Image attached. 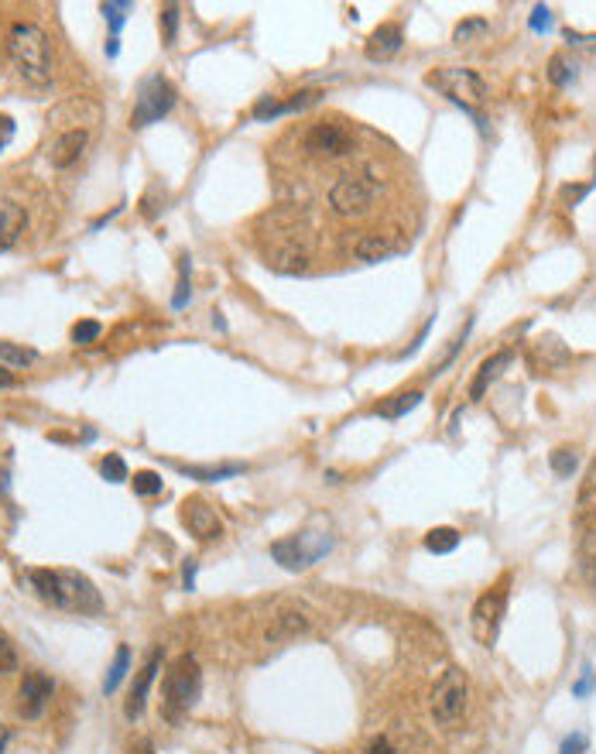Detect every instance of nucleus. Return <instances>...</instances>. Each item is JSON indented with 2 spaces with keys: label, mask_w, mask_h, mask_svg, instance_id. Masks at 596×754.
<instances>
[{
  "label": "nucleus",
  "mask_w": 596,
  "mask_h": 754,
  "mask_svg": "<svg viewBox=\"0 0 596 754\" xmlns=\"http://www.w3.org/2000/svg\"><path fill=\"white\" fill-rule=\"evenodd\" d=\"M120 55V38H107V59H117Z\"/></svg>",
  "instance_id": "49530a36"
},
{
  "label": "nucleus",
  "mask_w": 596,
  "mask_h": 754,
  "mask_svg": "<svg viewBox=\"0 0 596 754\" xmlns=\"http://www.w3.org/2000/svg\"><path fill=\"white\" fill-rule=\"evenodd\" d=\"M528 28L535 31V35H545V31H552V7L538 4L535 11H531V18H528Z\"/></svg>",
  "instance_id": "f704fd0d"
},
{
  "label": "nucleus",
  "mask_w": 596,
  "mask_h": 754,
  "mask_svg": "<svg viewBox=\"0 0 596 754\" xmlns=\"http://www.w3.org/2000/svg\"><path fill=\"white\" fill-rule=\"evenodd\" d=\"M182 525L189 528V535H196L199 542H213L223 535V521L216 515V508L206 497H185L182 501Z\"/></svg>",
  "instance_id": "9d476101"
},
{
  "label": "nucleus",
  "mask_w": 596,
  "mask_h": 754,
  "mask_svg": "<svg viewBox=\"0 0 596 754\" xmlns=\"http://www.w3.org/2000/svg\"><path fill=\"white\" fill-rule=\"evenodd\" d=\"M470 330H473V319H466V323H463V330H459V333L453 336V343H449L446 357H442V360H439V364H432V377L446 374V367H449V364H453V360L459 357V350H463V343H466V336H470Z\"/></svg>",
  "instance_id": "cd10ccee"
},
{
  "label": "nucleus",
  "mask_w": 596,
  "mask_h": 754,
  "mask_svg": "<svg viewBox=\"0 0 596 754\" xmlns=\"http://www.w3.org/2000/svg\"><path fill=\"white\" fill-rule=\"evenodd\" d=\"M504 611H507V580L501 583V587L480 593L477 604H473L470 631L483 648L497 645V635H501V624H504Z\"/></svg>",
  "instance_id": "6e6552de"
},
{
  "label": "nucleus",
  "mask_w": 596,
  "mask_h": 754,
  "mask_svg": "<svg viewBox=\"0 0 596 754\" xmlns=\"http://www.w3.org/2000/svg\"><path fill=\"white\" fill-rule=\"evenodd\" d=\"M302 144L309 155H329V158H343L353 151V138L336 124H316L309 134H305Z\"/></svg>",
  "instance_id": "f8f14e48"
},
{
  "label": "nucleus",
  "mask_w": 596,
  "mask_h": 754,
  "mask_svg": "<svg viewBox=\"0 0 596 754\" xmlns=\"http://www.w3.org/2000/svg\"><path fill=\"white\" fill-rule=\"evenodd\" d=\"M127 754H155V744H151L148 737H138V741L127 748Z\"/></svg>",
  "instance_id": "79ce46f5"
},
{
  "label": "nucleus",
  "mask_w": 596,
  "mask_h": 754,
  "mask_svg": "<svg viewBox=\"0 0 596 754\" xmlns=\"http://www.w3.org/2000/svg\"><path fill=\"white\" fill-rule=\"evenodd\" d=\"M487 31H490L487 21H483V18H470V21H463V24H459V28L453 31V38H456L459 45H463V42H473V38H483Z\"/></svg>",
  "instance_id": "2f4dec72"
},
{
  "label": "nucleus",
  "mask_w": 596,
  "mask_h": 754,
  "mask_svg": "<svg viewBox=\"0 0 596 754\" xmlns=\"http://www.w3.org/2000/svg\"><path fill=\"white\" fill-rule=\"evenodd\" d=\"M562 38H566L569 48H583V52L596 55V35H579V31H566Z\"/></svg>",
  "instance_id": "4c0bfd02"
},
{
  "label": "nucleus",
  "mask_w": 596,
  "mask_h": 754,
  "mask_svg": "<svg viewBox=\"0 0 596 754\" xmlns=\"http://www.w3.org/2000/svg\"><path fill=\"white\" fill-rule=\"evenodd\" d=\"M549 467H552V473L555 477H562V480H569L576 473V467H579V456H576V449H555V453L549 456Z\"/></svg>",
  "instance_id": "bb28decb"
},
{
  "label": "nucleus",
  "mask_w": 596,
  "mask_h": 754,
  "mask_svg": "<svg viewBox=\"0 0 596 754\" xmlns=\"http://www.w3.org/2000/svg\"><path fill=\"white\" fill-rule=\"evenodd\" d=\"M0 360H4V364H11V367H28V364H35V360H38V350L21 347V343L0 340Z\"/></svg>",
  "instance_id": "a878e982"
},
{
  "label": "nucleus",
  "mask_w": 596,
  "mask_h": 754,
  "mask_svg": "<svg viewBox=\"0 0 596 754\" xmlns=\"http://www.w3.org/2000/svg\"><path fill=\"white\" fill-rule=\"evenodd\" d=\"M55 696V683L45 672H24L21 689H18V713L24 720H38L48 710Z\"/></svg>",
  "instance_id": "9b49d317"
},
{
  "label": "nucleus",
  "mask_w": 596,
  "mask_h": 754,
  "mask_svg": "<svg viewBox=\"0 0 596 754\" xmlns=\"http://www.w3.org/2000/svg\"><path fill=\"white\" fill-rule=\"evenodd\" d=\"M7 52H11V62L18 69V76L35 90H45L52 83V45H48V35L38 24L31 21H18L7 31Z\"/></svg>",
  "instance_id": "f03ea898"
},
{
  "label": "nucleus",
  "mask_w": 596,
  "mask_h": 754,
  "mask_svg": "<svg viewBox=\"0 0 596 754\" xmlns=\"http://www.w3.org/2000/svg\"><path fill=\"white\" fill-rule=\"evenodd\" d=\"M86 144H90V131H86V127H69L66 134H59V138L52 141V151H48V162H52L55 168L76 165L79 158H83Z\"/></svg>",
  "instance_id": "2eb2a0df"
},
{
  "label": "nucleus",
  "mask_w": 596,
  "mask_h": 754,
  "mask_svg": "<svg viewBox=\"0 0 596 754\" xmlns=\"http://www.w3.org/2000/svg\"><path fill=\"white\" fill-rule=\"evenodd\" d=\"M100 473H103V480H107V484H124V480H131V477H127V463H124V456H120V453H107V456H103Z\"/></svg>",
  "instance_id": "c85d7f7f"
},
{
  "label": "nucleus",
  "mask_w": 596,
  "mask_h": 754,
  "mask_svg": "<svg viewBox=\"0 0 596 754\" xmlns=\"http://www.w3.org/2000/svg\"><path fill=\"white\" fill-rule=\"evenodd\" d=\"M456 545H459V532H456V528H449V525L432 528V532L425 535V549L436 552V556H449Z\"/></svg>",
  "instance_id": "b1692460"
},
{
  "label": "nucleus",
  "mask_w": 596,
  "mask_h": 754,
  "mask_svg": "<svg viewBox=\"0 0 596 754\" xmlns=\"http://www.w3.org/2000/svg\"><path fill=\"white\" fill-rule=\"evenodd\" d=\"M593 686H596V672H593V665H583V672H579V679L573 683V696H576V700H586V696L593 693Z\"/></svg>",
  "instance_id": "c9c22d12"
},
{
  "label": "nucleus",
  "mask_w": 596,
  "mask_h": 754,
  "mask_svg": "<svg viewBox=\"0 0 596 754\" xmlns=\"http://www.w3.org/2000/svg\"><path fill=\"white\" fill-rule=\"evenodd\" d=\"M367 754H398V751L391 748V741H388V737H377V741L367 748Z\"/></svg>",
  "instance_id": "37998d69"
},
{
  "label": "nucleus",
  "mask_w": 596,
  "mask_h": 754,
  "mask_svg": "<svg viewBox=\"0 0 596 754\" xmlns=\"http://www.w3.org/2000/svg\"><path fill=\"white\" fill-rule=\"evenodd\" d=\"M189 295H192V285H189V254H182V258H179V288H175L172 306L175 309H185V306H189Z\"/></svg>",
  "instance_id": "7c9ffc66"
},
{
  "label": "nucleus",
  "mask_w": 596,
  "mask_h": 754,
  "mask_svg": "<svg viewBox=\"0 0 596 754\" xmlns=\"http://www.w3.org/2000/svg\"><path fill=\"white\" fill-rule=\"evenodd\" d=\"M579 79V66H576V59H569L566 52H555L552 59H549V83L552 86H573Z\"/></svg>",
  "instance_id": "412c9836"
},
{
  "label": "nucleus",
  "mask_w": 596,
  "mask_h": 754,
  "mask_svg": "<svg viewBox=\"0 0 596 754\" xmlns=\"http://www.w3.org/2000/svg\"><path fill=\"white\" fill-rule=\"evenodd\" d=\"M511 360H514V350H497L494 357H487V360H483V364H480V371H477V377H473V384H470V398H473V401H480L483 395H487V388L497 381V377H501V371H504L507 364H511Z\"/></svg>",
  "instance_id": "f3484780"
},
{
  "label": "nucleus",
  "mask_w": 596,
  "mask_h": 754,
  "mask_svg": "<svg viewBox=\"0 0 596 754\" xmlns=\"http://www.w3.org/2000/svg\"><path fill=\"white\" fill-rule=\"evenodd\" d=\"M586 744H590V741H586V734H573V737H566V741H562V751L559 754H583Z\"/></svg>",
  "instance_id": "58836bf2"
},
{
  "label": "nucleus",
  "mask_w": 596,
  "mask_h": 754,
  "mask_svg": "<svg viewBox=\"0 0 596 754\" xmlns=\"http://www.w3.org/2000/svg\"><path fill=\"white\" fill-rule=\"evenodd\" d=\"M319 100H322V90H302V93H292L288 100H278V96H261V100L254 103V120H275V117L295 114V110L316 107Z\"/></svg>",
  "instance_id": "ddd939ff"
},
{
  "label": "nucleus",
  "mask_w": 596,
  "mask_h": 754,
  "mask_svg": "<svg viewBox=\"0 0 596 754\" xmlns=\"http://www.w3.org/2000/svg\"><path fill=\"white\" fill-rule=\"evenodd\" d=\"M466 707H470V679L463 669H446V676L432 689V720L439 727H456Z\"/></svg>",
  "instance_id": "423d86ee"
},
{
  "label": "nucleus",
  "mask_w": 596,
  "mask_h": 754,
  "mask_svg": "<svg viewBox=\"0 0 596 754\" xmlns=\"http://www.w3.org/2000/svg\"><path fill=\"white\" fill-rule=\"evenodd\" d=\"M182 583H185V590H196V563H185V569H182Z\"/></svg>",
  "instance_id": "c03bdc74"
},
{
  "label": "nucleus",
  "mask_w": 596,
  "mask_h": 754,
  "mask_svg": "<svg viewBox=\"0 0 596 754\" xmlns=\"http://www.w3.org/2000/svg\"><path fill=\"white\" fill-rule=\"evenodd\" d=\"M134 494L138 497H155V494H161V477L155 470H138L134 473Z\"/></svg>",
  "instance_id": "c756f323"
},
{
  "label": "nucleus",
  "mask_w": 596,
  "mask_h": 754,
  "mask_svg": "<svg viewBox=\"0 0 596 754\" xmlns=\"http://www.w3.org/2000/svg\"><path fill=\"white\" fill-rule=\"evenodd\" d=\"M175 107V86L168 83L165 76H148L138 90V100H134V114L131 124L134 127H151L158 124L168 110Z\"/></svg>",
  "instance_id": "1a4fd4ad"
},
{
  "label": "nucleus",
  "mask_w": 596,
  "mask_h": 754,
  "mask_svg": "<svg viewBox=\"0 0 596 754\" xmlns=\"http://www.w3.org/2000/svg\"><path fill=\"white\" fill-rule=\"evenodd\" d=\"M158 665H161V652H151L148 662H144L141 669H138V679H134L131 696H127V703H124V717L127 720H138L141 713H144V703H148V693H151V686H155V676H158Z\"/></svg>",
  "instance_id": "4468645a"
},
{
  "label": "nucleus",
  "mask_w": 596,
  "mask_h": 754,
  "mask_svg": "<svg viewBox=\"0 0 596 754\" xmlns=\"http://www.w3.org/2000/svg\"><path fill=\"white\" fill-rule=\"evenodd\" d=\"M394 251H398V244H394L391 237H384V234H367V237H360L357 244H353V258L367 261V264L391 258Z\"/></svg>",
  "instance_id": "6ab92c4d"
},
{
  "label": "nucleus",
  "mask_w": 596,
  "mask_h": 754,
  "mask_svg": "<svg viewBox=\"0 0 596 754\" xmlns=\"http://www.w3.org/2000/svg\"><path fill=\"white\" fill-rule=\"evenodd\" d=\"M28 583L35 587V593L48 607H55V611L79 614V617L103 611L100 590L93 587L90 576L76 573V569H28Z\"/></svg>",
  "instance_id": "f257e3e1"
},
{
  "label": "nucleus",
  "mask_w": 596,
  "mask_h": 754,
  "mask_svg": "<svg viewBox=\"0 0 596 754\" xmlns=\"http://www.w3.org/2000/svg\"><path fill=\"white\" fill-rule=\"evenodd\" d=\"M425 86L436 90L439 96H446V100L456 103V107H463L466 114L480 124V131H487V124H483V117H480V107L490 100V86H487V79H483L480 72L446 66V69L429 72V76H425Z\"/></svg>",
  "instance_id": "7ed1b4c3"
},
{
  "label": "nucleus",
  "mask_w": 596,
  "mask_h": 754,
  "mask_svg": "<svg viewBox=\"0 0 596 754\" xmlns=\"http://www.w3.org/2000/svg\"><path fill=\"white\" fill-rule=\"evenodd\" d=\"M131 672V648L127 645H117V655H114V662H110V669H107V679H103V693H117V686L124 683V676Z\"/></svg>",
  "instance_id": "4be33fe9"
},
{
  "label": "nucleus",
  "mask_w": 596,
  "mask_h": 754,
  "mask_svg": "<svg viewBox=\"0 0 596 754\" xmlns=\"http://www.w3.org/2000/svg\"><path fill=\"white\" fill-rule=\"evenodd\" d=\"M593 182H596V179H593ZM593 182H586V186H576V189H573V186H566V189H562V199H566V203H573V206H576L579 199H583L586 192L593 189Z\"/></svg>",
  "instance_id": "a19ab883"
},
{
  "label": "nucleus",
  "mask_w": 596,
  "mask_h": 754,
  "mask_svg": "<svg viewBox=\"0 0 596 754\" xmlns=\"http://www.w3.org/2000/svg\"><path fill=\"white\" fill-rule=\"evenodd\" d=\"M18 669V652H14V645L0 635V676H7V672Z\"/></svg>",
  "instance_id": "e433bc0d"
},
{
  "label": "nucleus",
  "mask_w": 596,
  "mask_h": 754,
  "mask_svg": "<svg viewBox=\"0 0 596 754\" xmlns=\"http://www.w3.org/2000/svg\"><path fill=\"white\" fill-rule=\"evenodd\" d=\"M0 388H18V377L7 371V367H0Z\"/></svg>",
  "instance_id": "a18cd8bd"
},
{
  "label": "nucleus",
  "mask_w": 596,
  "mask_h": 754,
  "mask_svg": "<svg viewBox=\"0 0 596 754\" xmlns=\"http://www.w3.org/2000/svg\"><path fill=\"white\" fill-rule=\"evenodd\" d=\"M329 549H333V539H329V535L298 532V535H288V539L271 545V556H275V563L285 566L288 573H302V569L316 566Z\"/></svg>",
  "instance_id": "0eeeda50"
},
{
  "label": "nucleus",
  "mask_w": 596,
  "mask_h": 754,
  "mask_svg": "<svg viewBox=\"0 0 596 754\" xmlns=\"http://www.w3.org/2000/svg\"><path fill=\"white\" fill-rule=\"evenodd\" d=\"M161 31H165V45H175V38H179V4L161 7Z\"/></svg>",
  "instance_id": "473e14b6"
},
{
  "label": "nucleus",
  "mask_w": 596,
  "mask_h": 754,
  "mask_svg": "<svg viewBox=\"0 0 596 754\" xmlns=\"http://www.w3.org/2000/svg\"><path fill=\"white\" fill-rule=\"evenodd\" d=\"M24 227H28V216H24L21 206L0 203V251H11L24 234Z\"/></svg>",
  "instance_id": "a211bd4d"
},
{
  "label": "nucleus",
  "mask_w": 596,
  "mask_h": 754,
  "mask_svg": "<svg viewBox=\"0 0 596 754\" xmlns=\"http://www.w3.org/2000/svg\"><path fill=\"white\" fill-rule=\"evenodd\" d=\"M11 141H14V120L7 114H0V151H4Z\"/></svg>",
  "instance_id": "ea45409f"
},
{
  "label": "nucleus",
  "mask_w": 596,
  "mask_h": 754,
  "mask_svg": "<svg viewBox=\"0 0 596 754\" xmlns=\"http://www.w3.org/2000/svg\"><path fill=\"white\" fill-rule=\"evenodd\" d=\"M401 45H405V31H401V24L388 21V24H381V28H377L374 35L367 38L364 52H367L370 62H388L391 55L401 52Z\"/></svg>",
  "instance_id": "dca6fc26"
},
{
  "label": "nucleus",
  "mask_w": 596,
  "mask_h": 754,
  "mask_svg": "<svg viewBox=\"0 0 596 754\" xmlns=\"http://www.w3.org/2000/svg\"><path fill=\"white\" fill-rule=\"evenodd\" d=\"M100 11L110 24V38H120V28H124L127 14L134 11V4H131V0H103Z\"/></svg>",
  "instance_id": "5701e85b"
},
{
  "label": "nucleus",
  "mask_w": 596,
  "mask_h": 754,
  "mask_svg": "<svg viewBox=\"0 0 596 754\" xmlns=\"http://www.w3.org/2000/svg\"><path fill=\"white\" fill-rule=\"evenodd\" d=\"M418 405H422V391H401V395L381 401V405H377V415H381V419H401V415H408Z\"/></svg>",
  "instance_id": "aec40b11"
},
{
  "label": "nucleus",
  "mask_w": 596,
  "mask_h": 754,
  "mask_svg": "<svg viewBox=\"0 0 596 754\" xmlns=\"http://www.w3.org/2000/svg\"><path fill=\"white\" fill-rule=\"evenodd\" d=\"M381 196V182L370 172H346L329 189V206L336 216H364Z\"/></svg>",
  "instance_id": "39448f33"
},
{
  "label": "nucleus",
  "mask_w": 596,
  "mask_h": 754,
  "mask_svg": "<svg viewBox=\"0 0 596 754\" xmlns=\"http://www.w3.org/2000/svg\"><path fill=\"white\" fill-rule=\"evenodd\" d=\"M199 683H203V672H199L196 655H179L168 665L165 679H161V713L168 724H182V717L199 696Z\"/></svg>",
  "instance_id": "20e7f679"
},
{
  "label": "nucleus",
  "mask_w": 596,
  "mask_h": 754,
  "mask_svg": "<svg viewBox=\"0 0 596 754\" xmlns=\"http://www.w3.org/2000/svg\"><path fill=\"white\" fill-rule=\"evenodd\" d=\"M182 473L185 477L206 480V484H216V480H230L237 477V473H244V467H240V463H230V467H185Z\"/></svg>",
  "instance_id": "393cba45"
},
{
  "label": "nucleus",
  "mask_w": 596,
  "mask_h": 754,
  "mask_svg": "<svg viewBox=\"0 0 596 754\" xmlns=\"http://www.w3.org/2000/svg\"><path fill=\"white\" fill-rule=\"evenodd\" d=\"M103 333V326L96 323V319H83V323L72 326V343H79V347H86V343H96Z\"/></svg>",
  "instance_id": "72a5a7b5"
}]
</instances>
